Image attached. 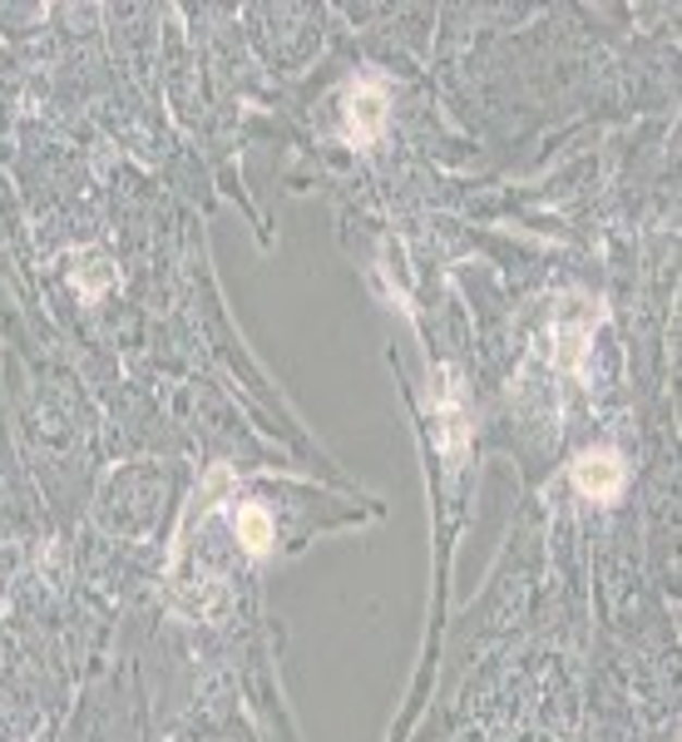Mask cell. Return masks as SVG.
<instances>
[{
	"label": "cell",
	"instance_id": "6da1fadb",
	"mask_svg": "<svg viewBox=\"0 0 682 742\" xmlns=\"http://www.w3.org/2000/svg\"><path fill=\"white\" fill-rule=\"evenodd\" d=\"M386 109H391V89H386V80H381V75L356 80V85L346 89V124H341V134H346L352 144L381 139Z\"/></svg>",
	"mask_w": 682,
	"mask_h": 742
},
{
	"label": "cell",
	"instance_id": "7a4b0ae2",
	"mask_svg": "<svg viewBox=\"0 0 682 742\" xmlns=\"http://www.w3.org/2000/svg\"><path fill=\"white\" fill-rule=\"evenodd\" d=\"M623 481H629V465H623L619 451H588V455H579V465H574V485L588 500H598V506L619 500Z\"/></svg>",
	"mask_w": 682,
	"mask_h": 742
},
{
	"label": "cell",
	"instance_id": "3957f363",
	"mask_svg": "<svg viewBox=\"0 0 682 742\" xmlns=\"http://www.w3.org/2000/svg\"><path fill=\"white\" fill-rule=\"evenodd\" d=\"M233 530H238V545L247 549V555H267L272 549V515H267L263 506H238L233 510Z\"/></svg>",
	"mask_w": 682,
	"mask_h": 742
},
{
	"label": "cell",
	"instance_id": "277c9868",
	"mask_svg": "<svg viewBox=\"0 0 682 742\" xmlns=\"http://www.w3.org/2000/svg\"><path fill=\"white\" fill-rule=\"evenodd\" d=\"M109 282H114V268H109L105 253H85V263H80V272H75V288L85 292V297H99Z\"/></svg>",
	"mask_w": 682,
	"mask_h": 742
}]
</instances>
